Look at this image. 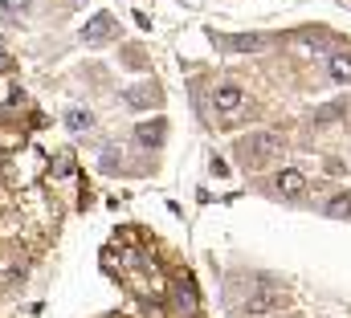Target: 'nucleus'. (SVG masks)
Listing matches in <instances>:
<instances>
[{"label": "nucleus", "mask_w": 351, "mask_h": 318, "mask_svg": "<svg viewBox=\"0 0 351 318\" xmlns=\"http://www.w3.org/2000/svg\"><path fill=\"white\" fill-rule=\"evenodd\" d=\"M229 49L233 53H262V49H269V37H262V33H241V37H229Z\"/></svg>", "instance_id": "obj_8"}, {"label": "nucleus", "mask_w": 351, "mask_h": 318, "mask_svg": "<svg viewBox=\"0 0 351 318\" xmlns=\"http://www.w3.org/2000/svg\"><path fill=\"white\" fill-rule=\"evenodd\" d=\"M327 217H335V221H348V217H351V196H348V192H335V196L327 200Z\"/></svg>", "instance_id": "obj_12"}, {"label": "nucleus", "mask_w": 351, "mask_h": 318, "mask_svg": "<svg viewBox=\"0 0 351 318\" xmlns=\"http://www.w3.org/2000/svg\"><path fill=\"white\" fill-rule=\"evenodd\" d=\"M274 188H278V196H286V200H302V196H306V175L294 171V167H286V171H278Z\"/></svg>", "instance_id": "obj_6"}, {"label": "nucleus", "mask_w": 351, "mask_h": 318, "mask_svg": "<svg viewBox=\"0 0 351 318\" xmlns=\"http://www.w3.org/2000/svg\"><path fill=\"white\" fill-rule=\"evenodd\" d=\"M327 74L339 86H351V53H331L327 58Z\"/></svg>", "instance_id": "obj_11"}, {"label": "nucleus", "mask_w": 351, "mask_h": 318, "mask_svg": "<svg viewBox=\"0 0 351 318\" xmlns=\"http://www.w3.org/2000/svg\"><path fill=\"white\" fill-rule=\"evenodd\" d=\"M282 306V290H274V286H262L250 302H245V318H265L269 310H278Z\"/></svg>", "instance_id": "obj_5"}, {"label": "nucleus", "mask_w": 351, "mask_h": 318, "mask_svg": "<svg viewBox=\"0 0 351 318\" xmlns=\"http://www.w3.org/2000/svg\"><path fill=\"white\" fill-rule=\"evenodd\" d=\"M213 106H217V114H237V110L245 106V90H241L237 82H221V86L213 90Z\"/></svg>", "instance_id": "obj_2"}, {"label": "nucleus", "mask_w": 351, "mask_h": 318, "mask_svg": "<svg viewBox=\"0 0 351 318\" xmlns=\"http://www.w3.org/2000/svg\"><path fill=\"white\" fill-rule=\"evenodd\" d=\"M164 135H168V123H164L160 114L135 127V143H139V147H160V143H164Z\"/></svg>", "instance_id": "obj_7"}, {"label": "nucleus", "mask_w": 351, "mask_h": 318, "mask_svg": "<svg viewBox=\"0 0 351 318\" xmlns=\"http://www.w3.org/2000/svg\"><path fill=\"white\" fill-rule=\"evenodd\" d=\"M4 70H12V58H8V53L0 49V74H4Z\"/></svg>", "instance_id": "obj_15"}, {"label": "nucleus", "mask_w": 351, "mask_h": 318, "mask_svg": "<svg viewBox=\"0 0 351 318\" xmlns=\"http://www.w3.org/2000/svg\"><path fill=\"white\" fill-rule=\"evenodd\" d=\"M53 171H58V175H70V171H74V159H70V156H62V159H58V167H53Z\"/></svg>", "instance_id": "obj_14"}, {"label": "nucleus", "mask_w": 351, "mask_h": 318, "mask_svg": "<svg viewBox=\"0 0 351 318\" xmlns=\"http://www.w3.org/2000/svg\"><path fill=\"white\" fill-rule=\"evenodd\" d=\"M237 156L245 167H262L269 163L274 156H282V139L274 135V131H254V135H245L241 143H237Z\"/></svg>", "instance_id": "obj_1"}, {"label": "nucleus", "mask_w": 351, "mask_h": 318, "mask_svg": "<svg viewBox=\"0 0 351 318\" xmlns=\"http://www.w3.org/2000/svg\"><path fill=\"white\" fill-rule=\"evenodd\" d=\"M0 8H4L8 16H16V12H25V8H29V0H0Z\"/></svg>", "instance_id": "obj_13"}, {"label": "nucleus", "mask_w": 351, "mask_h": 318, "mask_svg": "<svg viewBox=\"0 0 351 318\" xmlns=\"http://www.w3.org/2000/svg\"><path fill=\"white\" fill-rule=\"evenodd\" d=\"M172 302H176V310L180 315H196V290H192V282H176L172 286Z\"/></svg>", "instance_id": "obj_9"}, {"label": "nucleus", "mask_w": 351, "mask_h": 318, "mask_svg": "<svg viewBox=\"0 0 351 318\" xmlns=\"http://www.w3.org/2000/svg\"><path fill=\"white\" fill-rule=\"evenodd\" d=\"M78 37H82V45H102V41H110V37H114V16H110V12L90 16Z\"/></svg>", "instance_id": "obj_3"}, {"label": "nucleus", "mask_w": 351, "mask_h": 318, "mask_svg": "<svg viewBox=\"0 0 351 318\" xmlns=\"http://www.w3.org/2000/svg\"><path fill=\"white\" fill-rule=\"evenodd\" d=\"M123 102H127L131 110H147V106H160V102H164V94H160V86H156V82H139V86H131V90L123 94Z\"/></svg>", "instance_id": "obj_4"}, {"label": "nucleus", "mask_w": 351, "mask_h": 318, "mask_svg": "<svg viewBox=\"0 0 351 318\" xmlns=\"http://www.w3.org/2000/svg\"><path fill=\"white\" fill-rule=\"evenodd\" d=\"M74 4H82V0H74Z\"/></svg>", "instance_id": "obj_16"}, {"label": "nucleus", "mask_w": 351, "mask_h": 318, "mask_svg": "<svg viewBox=\"0 0 351 318\" xmlns=\"http://www.w3.org/2000/svg\"><path fill=\"white\" fill-rule=\"evenodd\" d=\"M62 119H66V127H70L74 135H90V131H94V114H90L86 106H70Z\"/></svg>", "instance_id": "obj_10"}]
</instances>
